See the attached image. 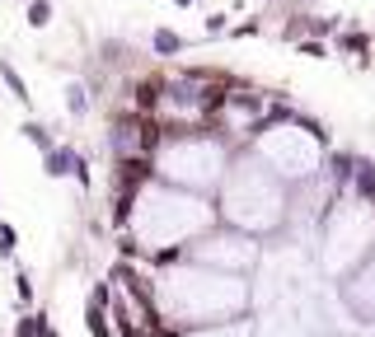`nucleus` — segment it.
<instances>
[{
    "mask_svg": "<svg viewBox=\"0 0 375 337\" xmlns=\"http://www.w3.org/2000/svg\"><path fill=\"white\" fill-rule=\"evenodd\" d=\"M15 300H19V309H38V291H33V276H29V267H19V262H15Z\"/></svg>",
    "mask_w": 375,
    "mask_h": 337,
    "instance_id": "15",
    "label": "nucleus"
},
{
    "mask_svg": "<svg viewBox=\"0 0 375 337\" xmlns=\"http://www.w3.org/2000/svg\"><path fill=\"white\" fill-rule=\"evenodd\" d=\"M62 103H66V113L71 117H90V108H94V94H90V85L85 80H66V89H62Z\"/></svg>",
    "mask_w": 375,
    "mask_h": 337,
    "instance_id": "12",
    "label": "nucleus"
},
{
    "mask_svg": "<svg viewBox=\"0 0 375 337\" xmlns=\"http://www.w3.org/2000/svg\"><path fill=\"white\" fill-rule=\"evenodd\" d=\"M15 253H19V230L10 225V220H0V258L15 262Z\"/></svg>",
    "mask_w": 375,
    "mask_h": 337,
    "instance_id": "19",
    "label": "nucleus"
},
{
    "mask_svg": "<svg viewBox=\"0 0 375 337\" xmlns=\"http://www.w3.org/2000/svg\"><path fill=\"white\" fill-rule=\"evenodd\" d=\"M155 305H160V319L178 333L183 328H211V323L249 319L253 286L249 276H230V272L178 258L155 272Z\"/></svg>",
    "mask_w": 375,
    "mask_h": 337,
    "instance_id": "1",
    "label": "nucleus"
},
{
    "mask_svg": "<svg viewBox=\"0 0 375 337\" xmlns=\"http://www.w3.org/2000/svg\"><path fill=\"white\" fill-rule=\"evenodd\" d=\"M234 150L211 131H164L155 159H150V173L169 187H183V192H220L225 183V168H230Z\"/></svg>",
    "mask_w": 375,
    "mask_h": 337,
    "instance_id": "4",
    "label": "nucleus"
},
{
    "mask_svg": "<svg viewBox=\"0 0 375 337\" xmlns=\"http://www.w3.org/2000/svg\"><path fill=\"white\" fill-rule=\"evenodd\" d=\"M85 164H90V155L80 150V145H71V141H57V150L43 155V173L57 178V183H62V178H76Z\"/></svg>",
    "mask_w": 375,
    "mask_h": 337,
    "instance_id": "8",
    "label": "nucleus"
},
{
    "mask_svg": "<svg viewBox=\"0 0 375 337\" xmlns=\"http://www.w3.org/2000/svg\"><path fill=\"white\" fill-rule=\"evenodd\" d=\"M216 225H220L216 197L183 192V187H169V183H160V178H150L136 192V206H132V225L127 230L136 234V244L146 248V258L155 262V272H160V267L178 262L192 239H202Z\"/></svg>",
    "mask_w": 375,
    "mask_h": 337,
    "instance_id": "2",
    "label": "nucleus"
},
{
    "mask_svg": "<svg viewBox=\"0 0 375 337\" xmlns=\"http://www.w3.org/2000/svg\"><path fill=\"white\" fill-rule=\"evenodd\" d=\"M230 10H211V15L202 19V38H220V33H230Z\"/></svg>",
    "mask_w": 375,
    "mask_h": 337,
    "instance_id": "17",
    "label": "nucleus"
},
{
    "mask_svg": "<svg viewBox=\"0 0 375 337\" xmlns=\"http://www.w3.org/2000/svg\"><path fill=\"white\" fill-rule=\"evenodd\" d=\"M375 253V201L361 197H338V206L328 211V220L319 225V248H314V262L324 267L328 276H352L361 262Z\"/></svg>",
    "mask_w": 375,
    "mask_h": 337,
    "instance_id": "5",
    "label": "nucleus"
},
{
    "mask_svg": "<svg viewBox=\"0 0 375 337\" xmlns=\"http://www.w3.org/2000/svg\"><path fill=\"white\" fill-rule=\"evenodd\" d=\"M38 323H43L38 309H24V314L15 319V337H38Z\"/></svg>",
    "mask_w": 375,
    "mask_h": 337,
    "instance_id": "20",
    "label": "nucleus"
},
{
    "mask_svg": "<svg viewBox=\"0 0 375 337\" xmlns=\"http://www.w3.org/2000/svg\"><path fill=\"white\" fill-rule=\"evenodd\" d=\"M328 337H371V333H357V328H343V333H328Z\"/></svg>",
    "mask_w": 375,
    "mask_h": 337,
    "instance_id": "23",
    "label": "nucleus"
},
{
    "mask_svg": "<svg viewBox=\"0 0 375 337\" xmlns=\"http://www.w3.org/2000/svg\"><path fill=\"white\" fill-rule=\"evenodd\" d=\"M19 131H24V141H29V145H38V155L57 150V131H52L47 122H38V117H29V122L19 127Z\"/></svg>",
    "mask_w": 375,
    "mask_h": 337,
    "instance_id": "14",
    "label": "nucleus"
},
{
    "mask_svg": "<svg viewBox=\"0 0 375 337\" xmlns=\"http://www.w3.org/2000/svg\"><path fill=\"white\" fill-rule=\"evenodd\" d=\"M178 337H258V323L234 319V323H211V328H183Z\"/></svg>",
    "mask_w": 375,
    "mask_h": 337,
    "instance_id": "10",
    "label": "nucleus"
},
{
    "mask_svg": "<svg viewBox=\"0 0 375 337\" xmlns=\"http://www.w3.org/2000/svg\"><path fill=\"white\" fill-rule=\"evenodd\" d=\"M263 248L267 244L263 239H253V234L230 230V225H216V230H206L202 239H192L183 258L202 262V267H216V272H230V276H249V272H258Z\"/></svg>",
    "mask_w": 375,
    "mask_h": 337,
    "instance_id": "6",
    "label": "nucleus"
},
{
    "mask_svg": "<svg viewBox=\"0 0 375 337\" xmlns=\"http://www.w3.org/2000/svg\"><path fill=\"white\" fill-rule=\"evenodd\" d=\"M38 337H62V328H57V323H52V314H47V309H38Z\"/></svg>",
    "mask_w": 375,
    "mask_h": 337,
    "instance_id": "22",
    "label": "nucleus"
},
{
    "mask_svg": "<svg viewBox=\"0 0 375 337\" xmlns=\"http://www.w3.org/2000/svg\"><path fill=\"white\" fill-rule=\"evenodd\" d=\"M338 295H343V305H347V319L375 323V253L361 262L352 276L338 281Z\"/></svg>",
    "mask_w": 375,
    "mask_h": 337,
    "instance_id": "7",
    "label": "nucleus"
},
{
    "mask_svg": "<svg viewBox=\"0 0 375 337\" xmlns=\"http://www.w3.org/2000/svg\"><path fill=\"white\" fill-rule=\"evenodd\" d=\"M216 206H220V225L263 239V234L286 230L291 187L281 183L253 150H239L230 159V168H225V183H220V192H216Z\"/></svg>",
    "mask_w": 375,
    "mask_h": 337,
    "instance_id": "3",
    "label": "nucleus"
},
{
    "mask_svg": "<svg viewBox=\"0 0 375 337\" xmlns=\"http://www.w3.org/2000/svg\"><path fill=\"white\" fill-rule=\"evenodd\" d=\"M0 80H5V89H10V99L15 103H24V108H33V94H29V80L15 71V62L10 57H0Z\"/></svg>",
    "mask_w": 375,
    "mask_h": 337,
    "instance_id": "13",
    "label": "nucleus"
},
{
    "mask_svg": "<svg viewBox=\"0 0 375 337\" xmlns=\"http://www.w3.org/2000/svg\"><path fill=\"white\" fill-rule=\"evenodd\" d=\"M183 52H188V38H183V33L164 29V24H160V29L150 33V57H160V62H169V57H183Z\"/></svg>",
    "mask_w": 375,
    "mask_h": 337,
    "instance_id": "11",
    "label": "nucleus"
},
{
    "mask_svg": "<svg viewBox=\"0 0 375 337\" xmlns=\"http://www.w3.org/2000/svg\"><path fill=\"white\" fill-rule=\"evenodd\" d=\"M263 33V19L253 15V19H239V24H230V38H258Z\"/></svg>",
    "mask_w": 375,
    "mask_h": 337,
    "instance_id": "21",
    "label": "nucleus"
},
{
    "mask_svg": "<svg viewBox=\"0 0 375 337\" xmlns=\"http://www.w3.org/2000/svg\"><path fill=\"white\" fill-rule=\"evenodd\" d=\"M328 47H333L338 57H357V71H371V33L366 29H343Z\"/></svg>",
    "mask_w": 375,
    "mask_h": 337,
    "instance_id": "9",
    "label": "nucleus"
},
{
    "mask_svg": "<svg viewBox=\"0 0 375 337\" xmlns=\"http://www.w3.org/2000/svg\"><path fill=\"white\" fill-rule=\"evenodd\" d=\"M24 15H29V29H52V19H57V5H52V0H29V10H24Z\"/></svg>",
    "mask_w": 375,
    "mask_h": 337,
    "instance_id": "16",
    "label": "nucleus"
},
{
    "mask_svg": "<svg viewBox=\"0 0 375 337\" xmlns=\"http://www.w3.org/2000/svg\"><path fill=\"white\" fill-rule=\"evenodd\" d=\"M296 52H300V57H310V62H328V57H333V47H328L324 38H300Z\"/></svg>",
    "mask_w": 375,
    "mask_h": 337,
    "instance_id": "18",
    "label": "nucleus"
},
{
    "mask_svg": "<svg viewBox=\"0 0 375 337\" xmlns=\"http://www.w3.org/2000/svg\"><path fill=\"white\" fill-rule=\"evenodd\" d=\"M174 5H183V10H192V5H197V0H174Z\"/></svg>",
    "mask_w": 375,
    "mask_h": 337,
    "instance_id": "24",
    "label": "nucleus"
}]
</instances>
